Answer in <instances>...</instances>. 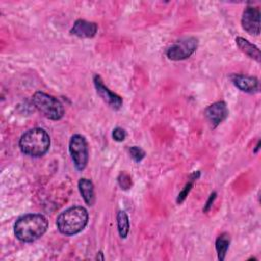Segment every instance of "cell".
I'll list each match as a JSON object with an SVG mask.
<instances>
[{
    "label": "cell",
    "mask_w": 261,
    "mask_h": 261,
    "mask_svg": "<svg viewBox=\"0 0 261 261\" xmlns=\"http://www.w3.org/2000/svg\"><path fill=\"white\" fill-rule=\"evenodd\" d=\"M48 228V220L43 214L30 213L20 216L14 223V236L23 243L40 239Z\"/></svg>",
    "instance_id": "obj_1"
},
{
    "label": "cell",
    "mask_w": 261,
    "mask_h": 261,
    "mask_svg": "<svg viewBox=\"0 0 261 261\" xmlns=\"http://www.w3.org/2000/svg\"><path fill=\"white\" fill-rule=\"evenodd\" d=\"M88 220L89 213L87 209L82 206H73L58 215L56 225L62 234L73 236L81 232L86 227Z\"/></svg>",
    "instance_id": "obj_2"
},
{
    "label": "cell",
    "mask_w": 261,
    "mask_h": 261,
    "mask_svg": "<svg viewBox=\"0 0 261 261\" xmlns=\"http://www.w3.org/2000/svg\"><path fill=\"white\" fill-rule=\"evenodd\" d=\"M18 145L23 154L31 157H41L50 148V137L44 128L34 127L22 134Z\"/></svg>",
    "instance_id": "obj_3"
},
{
    "label": "cell",
    "mask_w": 261,
    "mask_h": 261,
    "mask_svg": "<svg viewBox=\"0 0 261 261\" xmlns=\"http://www.w3.org/2000/svg\"><path fill=\"white\" fill-rule=\"evenodd\" d=\"M32 101L37 110L48 119L59 120L64 115L63 104L57 98L47 93L42 91L35 92Z\"/></svg>",
    "instance_id": "obj_4"
},
{
    "label": "cell",
    "mask_w": 261,
    "mask_h": 261,
    "mask_svg": "<svg viewBox=\"0 0 261 261\" xmlns=\"http://www.w3.org/2000/svg\"><path fill=\"white\" fill-rule=\"evenodd\" d=\"M68 150L75 168L80 171L84 170L89 160V148L86 138L80 134L73 135L69 140Z\"/></svg>",
    "instance_id": "obj_5"
},
{
    "label": "cell",
    "mask_w": 261,
    "mask_h": 261,
    "mask_svg": "<svg viewBox=\"0 0 261 261\" xmlns=\"http://www.w3.org/2000/svg\"><path fill=\"white\" fill-rule=\"evenodd\" d=\"M198 39L195 37H184L174 42L166 51L170 60L178 61L189 58L198 48Z\"/></svg>",
    "instance_id": "obj_6"
},
{
    "label": "cell",
    "mask_w": 261,
    "mask_h": 261,
    "mask_svg": "<svg viewBox=\"0 0 261 261\" xmlns=\"http://www.w3.org/2000/svg\"><path fill=\"white\" fill-rule=\"evenodd\" d=\"M93 82H94V85H95V88H96V92L97 94L100 96V98L109 106L111 107L112 109L114 110H118L121 108L122 106V98L111 92L103 83L102 79L100 75L98 74H95L94 75V79H93Z\"/></svg>",
    "instance_id": "obj_7"
},
{
    "label": "cell",
    "mask_w": 261,
    "mask_h": 261,
    "mask_svg": "<svg viewBox=\"0 0 261 261\" xmlns=\"http://www.w3.org/2000/svg\"><path fill=\"white\" fill-rule=\"evenodd\" d=\"M242 27L250 35L260 34V10L258 7L247 6L242 15Z\"/></svg>",
    "instance_id": "obj_8"
},
{
    "label": "cell",
    "mask_w": 261,
    "mask_h": 261,
    "mask_svg": "<svg viewBox=\"0 0 261 261\" xmlns=\"http://www.w3.org/2000/svg\"><path fill=\"white\" fill-rule=\"evenodd\" d=\"M207 120L210 122L212 127H216L228 116V109L226 103L223 101H217L209 105L204 112Z\"/></svg>",
    "instance_id": "obj_9"
},
{
    "label": "cell",
    "mask_w": 261,
    "mask_h": 261,
    "mask_svg": "<svg viewBox=\"0 0 261 261\" xmlns=\"http://www.w3.org/2000/svg\"><path fill=\"white\" fill-rule=\"evenodd\" d=\"M232 84L242 92L255 94L260 91V82L257 77L246 74H232L230 76Z\"/></svg>",
    "instance_id": "obj_10"
},
{
    "label": "cell",
    "mask_w": 261,
    "mask_h": 261,
    "mask_svg": "<svg viewBox=\"0 0 261 261\" xmlns=\"http://www.w3.org/2000/svg\"><path fill=\"white\" fill-rule=\"evenodd\" d=\"M98 31L96 22L85 19H76L70 30V34L79 38H93Z\"/></svg>",
    "instance_id": "obj_11"
},
{
    "label": "cell",
    "mask_w": 261,
    "mask_h": 261,
    "mask_svg": "<svg viewBox=\"0 0 261 261\" xmlns=\"http://www.w3.org/2000/svg\"><path fill=\"white\" fill-rule=\"evenodd\" d=\"M79 191L81 196L83 197L85 203L88 206H93L95 203V189L92 180L88 178H81L77 182Z\"/></svg>",
    "instance_id": "obj_12"
},
{
    "label": "cell",
    "mask_w": 261,
    "mask_h": 261,
    "mask_svg": "<svg viewBox=\"0 0 261 261\" xmlns=\"http://www.w3.org/2000/svg\"><path fill=\"white\" fill-rule=\"evenodd\" d=\"M236 43H237L238 47L240 48V50L243 53H245L247 56L256 60L257 62L261 61L260 50L258 49L257 46H255L254 44L250 43L248 40H246L245 38H242V37H237L236 38Z\"/></svg>",
    "instance_id": "obj_13"
},
{
    "label": "cell",
    "mask_w": 261,
    "mask_h": 261,
    "mask_svg": "<svg viewBox=\"0 0 261 261\" xmlns=\"http://www.w3.org/2000/svg\"><path fill=\"white\" fill-rule=\"evenodd\" d=\"M230 244V237L227 232H222L219 234L215 241V249L218 255V259L220 261H223L225 259L227 250L229 248Z\"/></svg>",
    "instance_id": "obj_14"
},
{
    "label": "cell",
    "mask_w": 261,
    "mask_h": 261,
    "mask_svg": "<svg viewBox=\"0 0 261 261\" xmlns=\"http://www.w3.org/2000/svg\"><path fill=\"white\" fill-rule=\"evenodd\" d=\"M116 220H117V229L118 233L121 239H125L128 234L129 231V219L128 215L126 214L125 211L119 210L116 215Z\"/></svg>",
    "instance_id": "obj_15"
},
{
    "label": "cell",
    "mask_w": 261,
    "mask_h": 261,
    "mask_svg": "<svg viewBox=\"0 0 261 261\" xmlns=\"http://www.w3.org/2000/svg\"><path fill=\"white\" fill-rule=\"evenodd\" d=\"M199 176H200V172H199V171L194 172V173L191 175V179L185 185V187H184L182 190L179 192V194H178V196H177V198H176V203H177V204H181V203L185 201V199L187 198V196L189 195L190 191H191L192 188H193L194 181H195Z\"/></svg>",
    "instance_id": "obj_16"
},
{
    "label": "cell",
    "mask_w": 261,
    "mask_h": 261,
    "mask_svg": "<svg viewBox=\"0 0 261 261\" xmlns=\"http://www.w3.org/2000/svg\"><path fill=\"white\" fill-rule=\"evenodd\" d=\"M129 152V155L130 157L136 161V162H140L144 159L145 155H146V152L141 148V147H138V146H133L129 148L128 150Z\"/></svg>",
    "instance_id": "obj_17"
},
{
    "label": "cell",
    "mask_w": 261,
    "mask_h": 261,
    "mask_svg": "<svg viewBox=\"0 0 261 261\" xmlns=\"http://www.w3.org/2000/svg\"><path fill=\"white\" fill-rule=\"evenodd\" d=\"M117 180H118L119 186H120L121 189H123V190H127V189H129L130 186H132V178L129 177L128 174H126V173H124V172H121V173L119 174Z\"/></svg>",
    "instance_id": "obj_18"
},
{
    "label": "cell",
    "mask_w": 261,
    "mask_h": 261,
    "mask_svg": "<svg viewBox=\"0 0 261 261\" xmlns=\"http://www.w3.org/2000/svg\"><path fill=\"white\" fill-rule=\"evenodd\" d=\"M126 137V132L122 128V127H115L113 130H112V138L113 140H115L116 142H122L124 141Z\"/></svg>",
    "instance_id": "obj_19"
},
{
    "label": "cell",
    "mask_w": 261,
    "mask_h": 261,
    "mask_svg": "<svg viewBox=\"0 0 261 261\" xmlns=\"http://www.w3.org/2000/svg\"><path fill=\"white\" fill-rule=\"evenodd\" d=\"M215 199H216V192H213L212 194H210L208 200L206 201V204L204 205V208H203V212L207 213L210 210V208H211V206H212V204H213Z\"/></svg>",
    "instance_id": "obj_20"
},
{
    "label": "cell",
    "mask_w": 261,
    "mask_h": 261,
    "mask_svg": "<svg viewBox=\"0 0 261 261\" xmlns=\"http://www.w3.org/2000/svg\"><path fill=\"white\" fill-rule=\"evenodd\" d=\"M102 254H103L102 252H99V253L97 254V257H96V258H97V259H101V260H104V257H103V255H102Z\"/></svg>",
    "instance_id": "obj_21"
},
{
    "label": "cell",
    "mask_w": 261,
    "mask_h": 261,
    "mask_svg": "<svg viewBox=\"0 0 261 261\" xmlns=\"http://www.w3.org/2000/svg\"><path fill=\"white\" fill-rule=\"evenodd\" d=\"M259 147H260V141H258V143H257V145H256V149H255V153H257V151H258V149H259Z\"/></svg>",
    "instance_id": "obj_22"
}]
</instances>
